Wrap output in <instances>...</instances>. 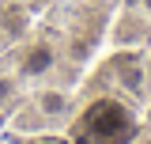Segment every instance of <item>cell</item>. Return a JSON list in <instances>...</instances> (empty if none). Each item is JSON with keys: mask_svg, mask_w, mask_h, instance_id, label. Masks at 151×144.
Here are the masks:
<instances>
[{"mask_svg": "<svg viewBox=\"0 0 151 144\" xmlns=\"http://www.w3.org/2000/svg\"><path fill=\"white\" fill-rule=\"evenodd\" d=\"M140 12H144V15L151 19V0H140Z\"/></svg>", "mask_w": 151, "mask_h": 144, "instance_id": "8992f818", "label": "cell"}, {"mask_svg": "<svg viewBox=\"0 0 151 144\" xmlns=\"http://www.w3.org/2000/svg\"><path fill=\"white\" fill-rule=\"evenodd\" d=\"M113 84H117V91L121 95H129V99H140L144 95V87H147V72H144V65H140V57H117L113 61Z\"/></svg>", "mask_w": 151, "mask_h": 144, "instance_id": "3957f363", "label": "cell"}, {"mask_svg": "<svg viewBox=\"0 0 151 144\" xmlns=\"http://www.w3.org/2000/svg\"><path fill=\"white\" fill-rule=\"evenodd\" d=\"M76 110H79V103H76V95L68 87L38 84V87H30L27 95H23L19 110L8 118V121H12L15 129H27V133H49V129L68 125V121L76 118Z\"/></svg>", "mask_w": 151, "mask_h": 144, "instance_id": "6da1fadb", "label": "cell"}, {"mask_svg": "<svg viewBox=\"0 0 151 144\" xmlns=\"http://www.w3.org/2000/svg\"><path fill=\"white\" fill-rule=\"evenodd\" d=\"M60 46H57L53 38H45V34H30V38H23L15 49H4V65L15 72L19 80L27 84V87H38V84H49L57 76V68H60Z\"/></svg>", "mask_w": 151, "mask_h": 144, "instance_id": "7a4b0ae2", "label": "cell"}, {"mask_svg": "<svg viewBox=\"0 0 151 144\" xmlns=\"http://www.w3.org/2000/svg\"><path fill=\"white\" fill-rule=\"evenodd\" d=\"M136 144H151V133H144V137H140V140H136Z\"/></svg>", "mask_w": 151, "mask_h": 144, "instance_id": "52a82bcc", "label": "cell"}, {"mask_svg": "<svg viewBox=\"0 0 151 144\" xmlns=\"http://www.w3.org/2000/svg\"><path fill=\"white\" fill-rule=\"evenodd\" d=\"M27 91H30V87H27L15 72L0 61V118H4V121L19 110V103H23V95H27Z\"/></svg>", "mask_w": 151, "mask_h": 144, "instance_id": "277c9868", "label": "cell"}, {"mask_svg": "<svg viewBox=\"0 0 151 144\" xmlns=\"http://www.w3.org/2000/svg\"><path fill=\"white\" fill-rule=\"evenodd\" d=\"M19 144H60V140H57L53 133H23Z\"/></svg>", "mask_w": 151, "mask_h": 144, "instance_id": "5b68a950", "label": "cell"}]
</instances>
